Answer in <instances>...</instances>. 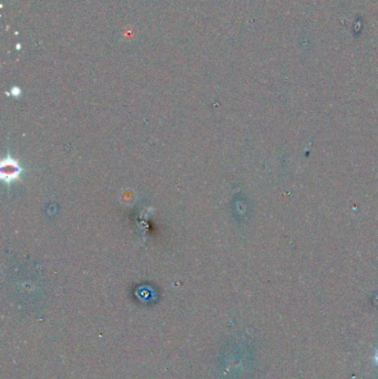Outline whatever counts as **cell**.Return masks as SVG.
Returning <instances> with one entry per match:
<instances>
[{
    "label": "cell",
    "instance_id": "2",
    "mask_svg": "<svg viewBox=\"0 0 378 379\" xmlns=\"http://www.w3.org/2000/svg\"><path fill=\"white\" fill-rule=\"evenodd\" d=\"M374 361H375V364L378 366V348H377L376 351H375V355H374Z\"/></svg>",
    "mask_w": 378,
    "mask_h": 379
},
{
    "label": "cell",
    "instance_id": "1",
    "mask_svg": "<svg viewBox=\"0 0 378 379\" xmlns=\"http://www.w3.org/2000/svg\"><path fill=\"white\" fill-rule=\"evenodd\" d=\"M20 173V167L17 164V162L13 160H6L2 164V176L5 180H14L17 177Z\"/></svg>",
    "mask_w": 378,
    "mask_h": 379
}]
</instances>
